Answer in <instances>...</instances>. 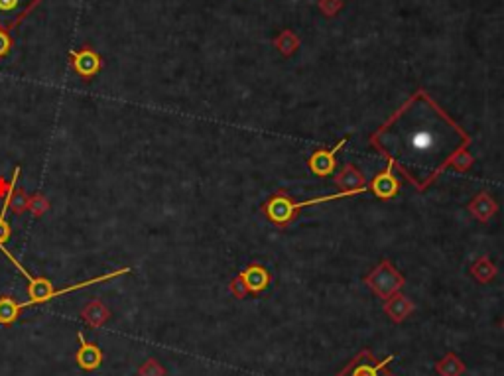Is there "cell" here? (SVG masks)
I'll list each match as a JSON object with an SVG mask.
<instances>
[{
    "mask_svg": "<svg viewBox=\"0 0 504 376\" xmlns=\"http://www.w3.org/2000/svg\"><path fill=\"white\" fill-rule=\"evenodd\" d=\"M335 183L337 188L341 191H347L351 195H358V193H365V191H370L368 186H366V179L363 176V171L353 166V164H345L341 171L335 176Z\"/></svg>",
    "mask_w": 504,
    "mask_h": 376,
    "instance_id": "cell-8",
    "label": "cell"
},
{
    "mask_svg": "<svg viewBox=\"0 0 504 376\" xmlns=\"http://www.w3.org/2000/svg\"><path fill=\"white\" fill-rule=\"evenodd\" d=\"M238 276L243 278L245 286L248 287V294H254V296L262 294L270 284V274L262 264H250Z\"/></svg>",
    "mask_w": 504,
    "mask_h": 376,
    "instance_id": "cell-11",
    "label": "cell"
},
{
    "mask_svg": "<svg viewBox=\"0 0 504 376\" xmlns=\"http://www.w3.org/2000/svg\"><path fill=\"white\" fill-rule=\"evenodd\" d=\"M365 284L375 292L376 296L386 302L388 297L398 294L404 287L406 280L390 260H382L368 276H365Z\"/></svg>",
    "mask_w": 504,
    "mask_h": 376,
    "instance_id": "cell-3",
    "label": "cell"
},
{
    "mask_svg": "<svg viewBox=\"0 0 504 376\" xmlns=\"http://www.w3.org/2000/svg\"><path fill=\"white\" fill-rule=\"evenodd\" d=\"M392 361H394V355H388L382 361H376L375 355L368 349H365L355 358H351L345 368L341 372H337V376H380V372Z\"/></svg>",
    "mask_w": 504,
    "mask_h": 376,
    "instance_id": "cell-4",
    "label": "cell"
},
{
    "mask_svg": "<svg viewBox=\"0 0 504 376\" xmlns=\"http://www.w3.org/2000/svg\"><path fill=\"white\" fill-rule=\"evenodd\" d=\"M473 162H474L473 156H471V154H469L467 150H463V152H459V154L455 156L453 164H451V168H455L457 171H461V174H463V171H469V169H471V166H473Z\"/></svg>",
    "mask_w": 504,
    "mask_h": 376,
    "instance_id": "cell-21",
    "label": "cell"
},
{
    "mask_svg": "<svg viewBox=\"0 0 504 376\" xmlns=\"http://www.w3.org/2000/svg\"><path fill=\"white\" fill-rule=\"evenodd\" d=\"M345 144H347V138H341L331 150H316V152L309 156V160H307V166H309V169H311L316 176H319V178L331 176V174L335 171L337 154L343 150V146H345Z\"/></svg>",
    "mask_w": 504,
    "mask_h": 376,
    "instance_id": "cell-6",
    "label": "cell"
},
{
    "mask_svg": "<svg viewBox=\"0 0 504 376\" xmlns=\"http://www.w3.org/2000/svg\"><path fill=\"white\" fill-rule=\"evenodd\" d=\"M30 209L34 215H41V213H46L50 209V201L44 199L41 195H36V197L30 199Z\"/></svg>",
    "mask_w": 504,
    "mask_h": 376,
    "instance_id": "cell-24",
    "label": "cell"
},
{
    "mask_svg": "<svg viewBox=\"0 0 504 376\" xmlns=\"http://www.w3.org/2000/svg\"><path fill=\"white\" fill-rule=\"evenodd\" d=\"M299 36H297L294 30H282L278 34L276 38H274V48H276L284 58H292L297 50H299Z\"/></svg>",
    "mask_w": 504,
    "mask_h": 376,
    "instance_id": "cell-15",
    "label": "cell"
},
{
    "mask_svg": "<svg viewBox=\"0 0 504 376\" xmlns=\"http://www.w3.org/2000/svg\"><path fill=\"white\" fill-rule=\"evenodd\" d=\"M40 0H0V24L8 32L14 30L36 6Z\"/></svg>",
    "mask_w": 504,
    "mask_h": 376,
    "instance_id": "cell-5",
    "label": "cell"
},
{
    "mask_svg": "<svg viewBox=\"0 0 504 376\" xmlns=\"http://www.w3.org/2000/svg\"><path fill=\"white\" fill-rule=\"evenodd\" d=\"M343 197H351V193L339 191V193H333V195H323V197L309 199V201H294V199L287 195L286 191H278L274 197H270L266 203L262 205V211H264V215L270 219V223H274L276 227H287V225L296 219V215L302 209Z\"/></svg>",
    "mask_w": 504,
    "mask_h": 376,
    "instance_id": "cell-2",
    "label": "cell"
},
{
    "mask_svg": "<svg viewBox=\"0 0 504 376\" xmlns=\"http://www.w3.org/2000/svg\"><path fill=\"white\" fill-rule=\"evenodd\" d=\"M370 146L418 191H425L451 168L459 152L469 150L471 136L424 89H418L370 136Z\"/></svg>",
    "mask_w": 504,
    "mask_h": 376,
    "instance_id": "cell-1",
    "label": "cell"
},
{
    "mask_svg": "<svg viewBox=\"0 0 504 376\" xmlns=\"http://www.w3.org/2000/svg\"><path fill=\"white\" fill-rule=\"evenodd\" d=\"M11 238V227L6 223V217L0 215V247H4V242Z\"/></svg>",
    "mask_w": 504,
    "mask_h": 376,
    "instance_id": "cell-26",
    "label": "cell"
},
{
    "mask_svg": "<svg viewBox=\"0 0 504 376\" xmlns=\"http://www.w3.org/2000/svg\"><path fill=\"white\" fill-rule=\"evenodd\" d=\"M138 376H166V368L160 365L156 358H148L138 368Z\"/></svg>",
    "mask_w": 504,
    "mask_h": 376,
    "instance_id": "cell-20",
    "label": "cell"
},
{
    "mask_svg": "<svg viewBox=\"0 0 504 376\" xmlns=\"http://www.w3.org/2000/svg\"><path fill=\"white\" fill-rule=\"evenodd\" d=\"M471 274H473V278L477 282L489 284V282L498 274V268L494 266L489 257H481L477 262H474L473 266H471Z\"/></svg>",
    "mask_w": 504,
    "mask_h": 376,
    "instance_id": "cell-17",
    "label": "cell"
},
{
    "mask_svg": "<svg viewBox=\"0 0 504 376\" xmlns=\"http://www.w3.org/2000/svg\"><path fill=\"white\" fill-rule=\"evenodd\" d=\"M412 311H414V302H412L410 297L402 296L400 292L394 294V296H390L385 302V313L390 317L394 323L406 321L408 317L412 316Z\"/></svg>",
    "mask_w": 504,
    "mask_h": 376,
    "instance_id": "cell-13",
    "label": "cell"
},
{
    "mask_svg": "<svg viewBox=\"0 0 504 376\" xmlns=\"http://www.w3.org/2000/svg\"><path fill=\"white\" fill-rule=\"evenodd\" d=\"M71 65H73L75 73L81 75L83 79H91V77H95L101 71L103 60H101V56L93 48L85 46L79 51H71Z\"/></svg>",
    "mask_w": 504,
    "mask_h": 376,
    "instance_id": "cell-7",
    "label": "cell"
},
{
    "mask_svg": "<svg viewBox=\"0 0 504 376\" xmlns=\"http://www.w3.org/2000/svg\"><path fill=\"white\" fill-rule=\"evenodd\" d=\"M368 189L375 193L378 199H394L398 195V191H400V183H398V178L394 176V166L388 162V166H386L385 171H380L378 176L373 178L370 181V186Z\"/></svg>",
    "mask_w": 504,
    "mask_h": 376,
    "instance_id": "cell-9",
    "label": "cell"
},
{
    "mask_svg": "<svg viewBox=\"0 0 504 376\" xmlns=\"http://www.w3.org/2000/svg\"><path fill=\"white\" fill-rule=\"evenodd\" d=\"M20 316L18 304L12 297H0V325H12Z\"/></svg>",
    "mask_w": 504,
    "mask_h": 376,
    "instance_id": "cell-18",
    "label": "cell"
},
{
    "mask_svg": "<svg viewBox=\"0 0 504 376\" xmlns=\"http://www.w3.org/2000/svg\"><path fill=\"white\" fill-rule=\"evenodd\" d=\"M435 372L439 376H461L465 372V363L455 353H447L435 363Z\"/></svg>",
    "mask_w": 504,
    "mask_h": 376,
    "instance_id": "cell-16",
    "label": "cell"
},
{
    "mask_svg": "<svg viewBox=\"0 0 504 376\" xmlns=\"http://www.w3.org/2000/svg\"><path fill=\"white\" fill-rule=\"evenodd\" d=\"M11 207L16 211V213H22L26 207H30V199L26 197V193L18 189V191H14V195L11 199Z\"/></svg>",
    "mask_w": 504,
    "mask_h": 376,
    "instance_id": "cell-22",
    "label": "cell"
},
{
    "mask_svg": "<svg viewBox=\"0 0 504 376\" xmlns=\"http://www.w3.org/2000/svg\"><path fill=\"white\" fill-rule=\"evenodd\" d=\"M81 317L85 319V323L89 327H103L110 317V311L101 299H95V302H89L87 306L83 307Z\"/></svg>",
    "mask_w": 504,
    "mask_h": 376,
    "instance_id": "cell-14",
    "label": "cell"
},
{
    "mask_svg": "<svg viewBox=\"0 0 504 376\" xmlns=\"http://www.w3.org/2000/svg\"><path fill=\"white\" fill-rule=\"evenodd\" d=\"M11 188H12V181L11 183H4V181L0 179V197H6V193L11 191Z\"/></svg>",
    "mask_w": 504,
    "mask_h": 376,
    "instance_id": "cell-27",
    "label": "cell"
},
{
    "mask_svg": "<svg viewBox=\"0 0 504 376\" xmlns=\"http://www.w3.org/2000/svg\"><path fill=\"white\" fill-rule=\"evenodd\" d=\"M467 209H469V213H471L477 221H481V223H489V221L498 213V205H496V201L489 195V191H481L479 195H474V199H471V203L467 205Z\"/></svg>",
    "mask_w": 504,
    "mask_h": 376,
    "instance_id": "cell-12",
    "label": "cell"
},
{
    "mask_svg": "<svg viewBox=\"0 0 504 376\" xmlns=\"http://www.w3.org/2000/svg\"><path fill=\"white\" fill-rule=\"evenodd\" d=\"M317 6H319V11L323 12L327 18H333V16H337L339 12L343 11L345 2L343 0H319Z\"/></svg>",
    "mask_w": 504,
    "mask_h": 376,
    "instance_id": "cell-19",
    "label": "cell"
},
{
    "mask_svg": "<svg viewBox=\"0 0 504 376\" xmlns=\"http://www.w3.org/2000/svg\"><path fill=\"white\" fill-rule=\"evenodd\" d=\"M228 290H231V294L238 299H245L248 294V287L245 286V282H243V278L237 276L231 280V284H228Z\"/></svg>",
    "mask_w": 504,
    "mask_h": 376,
    "instance_id": "cell-23",
    "label": "cell"
},
{
    "mask_svg": "<svg viewBox=\"0 0 504 376\" xmlns=\"http://www.w3.org/2000/svg\"><path fill=\"white\" fill-rule=\"evenodd\" d=\"M12 50V38L8 32L0 26V58H6Z\"/></svg>",
    "mask_w": 504,
    "mask_h": 376,
    "instance_id": "cell-25",
    "label": "cell"
},
{
    "mask_svg": "<svg viewBox=\"0 0 504 376\" xmlns=\"http://www.w3.org/2000/svg\"><path fill=\"white\" fill-rule=\"evenodd\" d=\"M77 339H79V351L75 353V363L79 365V368L87 370V372H93L97 370L101 365H103V351L97 343H89L83 333H77Z\"/></svg>",
    "mask_w": 504,
    "mask_h": 376,
    "instance_id": "cell-10",
    "label": "cell"
}]
</instances>
